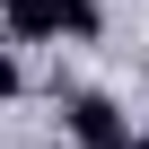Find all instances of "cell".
Masks as SVG:
<instances>
[{
  "instance_id": "cell-3",
  "label": "cell",
  "mask_w": 149,
  "mask_h": 149,
  "mask_svg": "<svg viewBox=\"0 0 149 149\" xmlns=\"http://www.w3.org/2000/svg\"><path fill=\"white\" fill-rule=\"evenodd\" d=\"M0 97H18V53L0 44Z\"/></svg>"
},
{
  "instance_id": "cell-1",
  "label": "cell",
  "mask_w": 149,
  "mask_h": 149,
  "mask_svg": "<svg viewBox=\"0 0 149 149\" xmlns=\"http://www.w3.org/2000/svg\"><path fill=\"white\" fill-rule=\"evenodd\" d=\"M61 123H70V140H79V149H140V132L123 123V105H114V97H97V88L70 97V105H61Z\"/></svg>"
},
{
  "instance_id": "cell-2",
  "label": "cell",
  "mask_w": 149,
  "mask_h": 149,
  "mask_svg": "<svg viewBox=\"0 0 149 149\" xmlns=\"http://www.w3.org/2000/svg\"><path fill=\"white\" fill-rule=\"evenodd\" d=\"M0 18L18 44H53V35H70V0H0Z\"/></svg>"
}]
</instances>
